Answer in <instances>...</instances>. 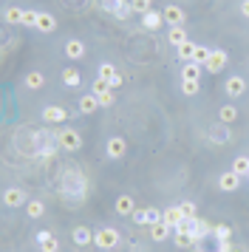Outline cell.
I'll use <instances>...</instances> for the list:
<instances>
[{
  "mask_svg": "<svg viewBox=\"0 0 249 252\" xmlns=\"http://www.w3.org/2000/svg\"><path fill=\"white\" fill-rule=\"evenodd\" d=\"M88 176L79 170V167H65V170L60 173V184H57V190L60 195L65 198V201H85L88 198Z\"/></svg>",
  "mask_w": 249,
  "mask_h": 252,
  "instance_id": "1",
  "label": "cell"
},
{
  "mask_svg": "<svg viewBox=\"0 0 249 252\" xmlns=\"http://www.w3.org/2000/svg\"><path fill=\"white\" fill-rule=\"evenodd\" d=\"M37 130L40 127H20V130H14V150H20L23 156L37 159Z\"/></svg>",
  "mask_w": 249,
  "mask_h": 252,
  "instance_id": "2",
  "label": "cell"
},
{
  "mask_svg": "<svg viewBox=\"0 0 249 252\" xmlns=\"http://www.w3.org/2000/svg\"><path fill=\"white\" fill-rule=\"evenodd\" d=\"M57 150H60L57 130H45V127H40V130H37V159H51Z\"/></svg>",
  "mask_w": 249,
  "mask_h": 252,
  "instance_id": "3",
  "label": "cell"
},
{
  "mask_svg": "<svg viewBox=\"0 0 249 252\" xmlns=\"http://www.w3.org/2000/svg\"><path fill=\"white\" fill-rule=\"evenodd\" d=\"M93 244H96L102 252H111L122 244V235H119V229H113V227H102V229L93 232Z\"/></svg>",
  "mask_w": 249,
  "mask_h": 252,
  "instance_id": "4",
  "label": "cell"
},
{
  "mask_svg": "<svg viewBox=\"0 0 249 252\" xmlns=\"http://www.w3.org/2000/svg\"><path fill=\"white\" fill-rule=\"evenodd\" d=\"M57 142H60V150L74 153V150L82 148V133L77 127H57Z\"/></svg>",
  "mask_w": 249,
  "mask_h": 252,
  "instance_id": "5",
  "label": "cell"
},
{
  "mask_svg": "<svg viewBox=\"0 0 249 252\" xmlns=\"http://www.w3.org/2000/svg\"><path fill=\"white\" fill-rule=\"evenodd\" d=\"M23 204H29V193L23 187H6L3 190V207L6 210H17Z\"/></svg>",
  "mask_w": 249,
  "mask_h": 252,
  "instance_id": "6",
  "label": "cell"
},
{
  "mask_svg": "<svg viewBox=\"0 0 249 252\" xmlns=\"http://www.w3.org/2000/svg\"><path fill=\"white\" fill-rule=\"evenodd\" d=\"M207 139H210L213 145H229V142H232V130H229V125H224V122H213V125L207 127Z\"/></svg>",
  "mask_w": 249,
  "mask_h": 252,
  "instance_id": "7",
  "label": "cell"
},
{
  "mask_svg": "<svg viewBox=\"0 0 249 252\" xmlns=\"http://www.w3.org/2000/svg\"><path fill=\"white\" fill-rule=\"evenodd\" d=\"M226 63H229V54H226L224 48H213V54L207 60L204 71H207V74H221V71L226 68Z\"/></svg>",
  "mask_w": 249,
  "mask_h": 252,
  "instance_id": "8",
  "label": "cell"
},
{
  "mask_svg": "<svg viewBox=\"0 0 249 252\" xmlns=\"http://www.w3.org/2000/svg\"><path fill=\"white\" fill-rule=\"evenodd\" d=\"M124 153H127V139L124 136H111L108 142H105V156L108 159H122Z\"/></svg>",
  "mask_w": 249,
  "mask_h": 252,
  "instance_id": "9",
  "label": "cell"
},
{
  "mask_svg": "<svg viewBox=\"0 0 249 252\" xmlns=\"http://www.w3.org/2000/svg\"><path fill=\"white\" fill-rule=\"evenodd\" d=\"M40 116H43L45 125H62V122L68 119V111L62 108V105H45Z\"/></svg>",
  "mask_w": 249,
  "mask_h": 252,
  "instance_id": "10",
  "label": "cell"
},
{
  "mask_svg": "<svg viewBox=\"0 0 249 252\" xmlns=\"http://www.w3.org/2000/svg\"><path fill=\"white\" fill-rule=\"evenodd\" d=\"M224 91H226L229 99H238V96H244V94H247V80H244L241 74H232V77H226Z\"/></svg>",
  "mask_w": 249,
  "mask_h": 252,
  "instance_id": "11",
  "label": "cell"
},
{
  "mask_svg": "<svg viewBox=\"0 0 249 252\" xmlns=\"http://www.w3.org/2000/svg\"><path fill=\"white\" fill-rule=\"evenodd\" d=\"M130 218H133L136 224H142V227H150V224L161 221V210H156V207H142V210H136Z\"/></svg>",
  "mask_w": 249,
  "mask_h": 252,
  "instance_id": "12",
  "label": "cell"
},
{
  "mask_svg": "<svg viewBox=\"0 0 249 252\" xmlns=\"http://www.w3.org/2000/svg\"><path fill=\"white\" fill-rule=\"evenodd\" d=\"M238 187H241V176H238L232 167L218 176V190H224V193H235Z\"/></svg>",
  "mask_w": 249,
  "mask_h": 252,
  "instance_id": "13",
  "label": "cell"
},
{
  "mask_svg": "<svg viewBox=\"0 0 249 252\" xmlns=\"http://www.w3.org/2000/svg\"><path fill=\"white\" fill-rule=\"evenodd\" d=\"M161 14H164V23H170V26H184V20H187L184 9L176 6V3H167V6L161 9Z\"/></svg>",
  "mask_w": 249,
  "mask_h": 252,
  "instance_id": "14",
  "label": "cell"
},
{
  "mask_svg": "<svg viewBox=\"0 0 249 252\" xmlns=\"http://www.w3.org/2000/svg\"><path fill=\"white\" fill-rule=\"evenodd\" d=\"M62 51H65V57H68V60H82L88 48H85V43H82L79 37H68L65 46H62Z\"/></svg>",
  "mask_w": 249,
  "mask_h": 252,
  "instance_id": "15",
  "label": "cell"
},
{
  "mask_svg": "<svg viewBox=\"0 0 249 252\" xmlns=\"http://www.w3.org/2000/svg\"><path fill=\"white\" fill-rule=\"evenodd\" d=\"M99 108H102V105H99V99H96L93 94H82V96L77 99V111H79L82 116H91V114H96Z\"/></svg>",
  "mask_w": 249,
  "mask_h": 252,
  "instance_id": "16",
  "label": "cell"
},
{
  "mask_svg": "<svg viewBox=\"0 0 249 252\" xmlns=\"http://www.w3.org/2000/svg\"><path fill=\"white\" fill-rule=\"evenodd\" d=\"M37 250L40 252H60V241L54 238V232H48V229L37 232Z\"/></svg>",
  "mask_w": 249,
  "mask_h": 252,
  "instance_id": "17",
  "label": "cell"
},
{
  "mask_svg": "<svg viewBox=\"0 0 249 252\" xmlns=\"http://www.w3.org/2000/svg\"><path fill=\"white\" fill-rule=\"evenodd\" d=\"M113 210L119 213V216H124V218H130L136 213V204H133V195H127V193H122V195H116V204H113Z\"/></svg>",
  "mask_w": 249,
  "mask_h": 252,
  "instance_id": "18",
  "label": "cell"
},
{
  "mask_svg": "<svg viewBox=\"0 0 249 252\" xmlns=\"http://www.w3.org/2000/svg\"><path fill=\"white\" fill-rule=\"evenodd\" d=\"M71 241H74L77 247H82V250H85V247H91V244H93V232H91L85 224H82V227H74V229H71Z\"/></svg>",
  "mask_w": 249,
  "mask_h": 252,
  "instance_id": "19",
  "label": "cell"
},
{
  "mask_svg": "<svg viewBox=\"0 0 249 252\" xmlns=\"http://www.w3.org/2000/svg\"><path fill=\"white\" fill-rule=\"evenodd\" d=\"M170 235H173V227L170 224H164V221H156V224H150V241H167Z\"/></svg>",
  "mask_w": 249,
  "mask_h": 252,
  "instance_id": "20",
  "label": "cell"
},
{
  "mask_svg": "<svg viewBox=\"0 0 249 252\" xmlns=\"http://www.w3.org/2000/svg\"><path fill=\"white\" fill-rule=\"evenodd\" d=\"M190 40V34H187V29L184 26H170V32H167V43L173 48H179L181 43H187Z\"/></svg>",
  "mask_w": 249,
  "mask_h": 252,
  "instance_id": "21",
  "label": "cell"
},
{
  "mask_svg": "<svg viewBox=\"0 0 249 252\" xmlns=\"http://www.w3.org/2000/svg\"><path fill=\"white\" fill-rule=\"evenodd\" d=\"M161 221H164V224H170V227L176 229L181 221H184V213H181V207L176 204V207H167V210H161Z\"/></svg>",
  "mask_w": 249,
  "mask_h": 252,
  "instance_id": "22",
  "label": "cell"
},
{
  "mask_svg": "<svg viewBox=\"0 0 249 252\" xmlns=\"http://www.w3.org/2000/svg\"><path fill=\"white\" fill-rule=\"evenodd\" d=\"M161 23H164V14L156 12V9H150L147 14H142V26H145L147 32H156V29H161Z\"/></svg>",
  "mask_w": 249,
  "mask_h": 252,
  "instance_id": "23",
  "label": "cell"
},
{
  "mask_svg": "<svg viewBox=\"0 0 249 252\" xmlns=\"http://www.w3.org/2000/svg\"><path fill=\"white\" fill-rule=\"evenodd\" d=\"M37 32L40 34H54L57 32V17L48 12H40V20H37Z\"/></svg>",
  "mask_w": 249,
  "mask_h": 252,
  "instance_id": "24",
  "label": "cell"
},
{
  "mask_svg": "<svg viewBox=\"0 0 249 252\" xmlns=\"http://www.w3.org/2000/svg\"><path fill=\"white\" fill-rule=\"evenodd\" d=\"M60 80H62V85H65V88H77V85H82V74H79V68L68 65V68L60 74Z\"/></svg>",
  "mask_w": 249,
  "mask_h": 252,
  "instance_id": "25",
  "label": "cell"
},
{
  "mask_svg": "<svg viewBox=\"0 0 249 252\" xmlns=\"http://www.w3.org/2000/svg\"><path fill=\"white\" fill-rule=\"evenodd\" d=\"M201 74H204V65H198V63H184L181 65V80L201 82Z\"/></svg>",
  "mask_w": 249,
  "mask_h": 252,
  "instance_id": "26",
  "label": "cell"
},
{
  "mask_svg": "<svg viewBox=\"0 0 249 252\" xmlns=\"http://www.w3.org/2000/svg\"><path fill=\"white\" fill-rule=\"evenodd\" d=\"M173 244L179 250H190V247L198 244V238H195V232H173Z\"/></svg>",
  "mask_w": 249,
  "mask_h": 252,
  "instance_id": "27",
  "label": "cell"
},
{
  "mask_svg": "<svg viewBox=\"0 0 249 252\" xmlns=\"http://www.w3.org/2000/svg\"><path fill=\"white\" fill-rule=\"evenodd\" d=\"M23 85H26L29 91H40V88L45 85V77L40 74V71H29V74L23 77Z\"/></svg>",
  "mask_w": 249,
  "mask_h": 252,
  "instance_id": "28",
  "label": "cell"
},
{
  "mask_svg": "<svg viewBox=\"0 0 249 252\" xmlns=\"http://www.w3.org/2000/svg\"><path fill=\"white\" fill-rule=\"evenodd\" d=\"M23 14H26V9H20V6H6V9H3V23L6 26L23 23Z\"/></svg>",
  "mask_w": 249,
  "mask_h": 252,
  "instance_id": "29",
  "label": "cell"
},
{
  "mask_svg": "<svg viewBox=\"0 0 249 252\" xmlns=\"http://www.w3.org/2000/svg\"><path fill=\"white\" fill-rule=\"evenodd\" d=\"M235 119H238V108H235V105H221V108H218V122L232 125Z\"/></svg>",
  "mask_w": 249,
  "mask_h": 252,
  "instance_id": "30",
  "label": "cell"
},
{
  "mask_svg": "<svg viewBox=\"0 0 249 252\" xmlns=\"http://www.w3.org/2000/svg\"><path fill=\"white\" fill-rule=\"evenodd\" d=\"M45 213V204L40 201V198H29V204H26V216L29 218H43Z\"/></svg>",
  "mask_w": 249,
  "mask_h": 252,
  "instance_id": "31",
  "label": "cell"
},
{
  "mask_svg": "<svg viewBox=\"0 0 249 252\" xmlns=\"http://www.w3.org/2000/svg\"><path fill=\"white\" fill-rule=\"evenodd\" d=\"M176 54H179V60H184V63H192V54H195V43H192V40L181 43V46L176 48Z\"/></svg>",
  "mask_w": 249,
  "mask_h": 252,
  "instance_id": "32",
  "label": "cell"
},
{
  "mask_svg": "<svg viewBox=\"0 0 249 252\" xmlns=\"http://www.w3.org/2000/svg\"><path fill=\"white\" fill-rule=\"evenodd\" d=\"M210 238H215V241H232V227H226V224H215Z\"/></svg>",
  "mask_w": 249,
  "mask_h": 252,
  "instance_id": "33",
  "label": "cell"
},
{
  "mask_svg": "<svg viewBox=\"0 0 249 252\" xmlns=\"http://www.w3.org/2000/svg\"><path fill=\"white\" fill-rule=\"evenodd\" d=\"M108 91H113V88H111V82H108V80L96 77V80L91 82V94H93V96H102V94H108Z\"/></svg>",
  "mask_w": 249,
  "mask_h": 252,
  "instance_id": "34",
  "label": "cell"
},
{
  "mask_svg": "<svg viewBox=\"0 0 249 252\" xmlns=\"http://www.w3.org/2000/svg\"><path fill=\"white\" fill-rule=\"evenodd\" d=\"M108 12H113V17H119V20H127V17L133 14V9H130V6H116V3H108Z\"/></svg>",
  "mask_w": 249,
  "mask_h": 252,
  "instance_id": "35",
  "label": "cell"
},
{
  "mask_svg": "<svg viewBox=\"0 0 249 252\" xmlns=\"http://www.w3.org/2000/svg\"><path fill=\"white\" fill-rule=\"evenodd\" d=\"M207 235H213V227L204 221V218H195V238L198 241H204Z\"/></svg>",
  "mask_w": 249,
  "mask_h": 252,
  "instance_id": "36",
  "label": "cell"
},
{
  "mask_svg": "<svg viewBox=\"0 0 249 252\" xmlns=\"http://www.w3.org/2000/svg\"><path fill=\"white\" fill-rule=\"evenodd\" d=\"M213 54V48L207 46H195V54H192V63H198V65H207V60Z\"/></svg>",
  "mask_w": 249,
  "mask_h": 252,
  "instance_id": "37",
  "label": "cell"
},
{
  "mask_svg": "<svg viewBox=\"0 0 249 252\" xmlns=\"http://www.w3.org/2000/svg\"><path fill=\"white\" fill-rule=\"evenodd\" d=\"M116 74H119V71L113 68L111 63H99V68H96V77H102V80H108V82H111Z\"/></svg>",
  "mask_w": 249,
  "mask_h": 252,
  "instance_id": "38",
  "label": "cell"
},
{
  "mask_svg": "<svg viewBox=\"0 0 249 252\" xmlns=\"http://www.w3.org/2000/svg\"><path fill=\"white\" fill-rule=\"evenodd\" d=\"M37 20H40V12H37V9H26L20 26H26V29H37Z\"/></svg>",
  "mask_w": 249,
  "mask_h": 252,
  "instance_id": "39",
  "label": "cell"
},
{
  "mask_svg": "<svg viewBox=\"0 0 249 252\" xmlns=\"http://www.w3.org/2000/svg\"><path fill=\"white\" fill-rule=\"evenodd\" d=\"M181 213H184V218L187 221H195L198 218V207H195V201H181Z\"/></svg>",
  "mask_w": 249,
  "mask_h": 252,
  "instance_id": "40",
  "label": "cell"
},
{
  "mask_svg": "<svg viewBox=\"0 0 249 252\" xmlns=\"http://www.w3.org/2000/svg\"><path fill=\"white\" fill-rule=\"evenodd\" d=\"M201 91V82H192V80H181V94L184 96H195Z\"/></svg>",
  "mask_w": 249,
  "mask_h": 252,
  "instance_id": "41",
  "label": "cell"
},
{
  "mask_svg": "<svg viewBox=\"0 0 249 252\" xmlns=\"http://www.w3.org/2000/svg\"><path fill=\"white\" fill-rule=\"evenodd\" d=\"M232 170H235L238 176H247L249 173V156H238V159L232 161Z\"/></svg>",
  "mask_w": 249,
  "mask_h": 252,
  "instance_id": "42",
  "label": "cell"
},
{
  "mask_svg": "<svg viewBox=\"0 0 249 252\" xmlns=\"http://www.w3.org/2000/svg\"><path fill=\"white\" fill-rule=\"evenodd\" d=\"M130 9H133L136 14H147L153 9V3H147V0H130Z\"/></svg>",
  "mask_w": 249,
  "mask_h": 252,
  "instance_id": "43",
  "label": "cell"
},
{
  "mask_svg": "<svg viewBox=\"0 0 249 252\" xmlns=\"http://www.w3.org/2000/svg\"><path fill=\"white\" fill-rule=\"evenodd\" d=\"M96 99H99V105H102V108H111V105H116V96H113V91L102 94V96H96Z\"/></svg>",
  "mask_w": 249,
  "mask_h": 252,
  "instance_id": "44",
  "label": "cell"
},
{
  "mask_svg": "<svg viewBox=\"0 0 249 252\" xmlns=\"http://www.w3.org/2000/svg\"><path fill=\"white\" fill-rule=\"evenodd\" d=\"M238 12H241V17L249 20V0H241V3H238Z\"/></svg>",
  "mask_w": 249,
  "mask_h": 252,
  "instance_id": "45",
  "label": "cell"
},
{
  "mask_svg": "<svg viewBox=\"0 0 249 252\" xmlns=\"http://www.w3.org/2000/svg\"><path fill=\"white\" fill-rule=\"evenodd\" d=\"M122 82H124V77H122V74H116V77H113V80H111V88H119Z\"/></svg>",
  "mask_w": 249,
  "mask_h": 252,
  "instance_id": "46",
  "label": "cell"
},
{
  "mask_svg": "<svg viewBox=\"0 0 249 252\" xmlns=\"http://www.w3.org/2000/svg\"><path fill=\"white\" fill-rule=\"evenodd\" d=\"M229 252H247V247L244 244H229Z\"/></svg>",
  "mask_w": 249,
  "mask_h": 252,
  "instance_id": "47",
  "label": "cell"
},
{
  "mask_svg": "<svg viewBox=\"0 0 249 252\" xmlns=\"http://www.w3.org/2000/svg\"><path fill=\"white\" fill-rule=\"evenodd\" d=\"M247 182H249V173H247Z\"/></svg>",
  "mask_w": 249,
  "mask_h": 252,
  "instance_id": "48",
  "label": "cell"
},
{
  "mask_svg": "<svg viewBox=\"0 0 249 252\" xmlns=\"http://www.w3.org/2000/svg\"><path fill=\"white\" fill-rule=\"evenodd\" d=\"M147 3H153V0H147Z\"/></svg>",
  "mask_w": 249,
  "mask_h": 252,
  "instance_id": "49",
  "label": "cell"
}]
</instances>
